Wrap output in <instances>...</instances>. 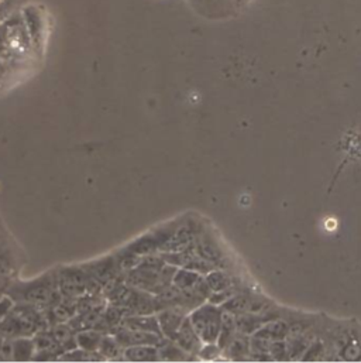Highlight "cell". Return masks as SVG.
Segmentation results:
<instances>
[{
  "label": "cell",
  "mask_w": 361,
  "mask_h": 363,
  "mask_svg": "<svg viewBox=\"0 0 361 363\" xmlns=\"http://www.w3.org/2000/svg\"><path fill=\"white\" fill-rule=\"evenodd\" d=\"M6 296L13 303L30 304L42 311L54 307L62 298L55 270H50L31 280L18 281L16 279L7 287Z\"/></svg>",
  "instance_id": "obj_1"
},
{
  "label": "cell",
  "mask_w": 361,
  "mask_h": 363,
  "mask_svg": "<svg viewBox=\"0 0 361 363\" xmlns=\"http://www.w3.org/2000/svg\"><path fill=\"white\" fill-rule=\"evenodd\" d=\"M48 320L45 313L37 307L23 303H14L0 323V334L4 338L33 337L45 330Z\"/></svg>",
  "instance_id": "obj_2"
},
{
  "label": "cell",
  "mask_w": 361,
  "mask_h": 363,
  "mask_svg": "<svg viewBox=\"0 0 361 363\" xmlns=\"http://www.w3.org/2000/svg\"><path fill=\"white\" fill-rule=\"evenodd\" d=\"M1 44L10 54L23 52L30 47L31 37L24 21L23 14H13L3 23H0Z\"/></svg>",
  "instance_id": "obj_3"
},
{
  "label": "cell",
  "mask_w": 361,
  "mask_h": 363,
  "mask_svg": "<svg viewBox=\"0 0 361 363\" xmlns=\"http://www.w3.org/2000/svg\"><path fill=\"white\" fill-rule=\"evenodd\" d=\"M21 267V256L13 247L10 239H0V298L7 287L17 279Z\"/></svg>",
  "instance_id": "obj_4"
},
{
  "label": "cell",
  "mask_w": 361,
  "mask_h": 363,
  "mask_svg": "<svg viewBox=\"0 0 361 363\" xmlns=\"http://www.w3.org/2000/svg\"><path fill=\"white\" fill-rule=\"evenodd\" d=\"M50 333L64 352L76 348V333L68 323H57Z\"/></svg>",
  "instance_id": "obj_5"
},
{
  "label": "cell",
  "mask_w": 361,
  "mask_h": 363,
  "mask_svg": "<svg viewBox=\"0 0 361 363\" xmlns=\"http://www.w3.org/2000/svg\"><path fill=\"white\" fill-rule=\"evenodd\" d=\"M35 354L33 337H21L11 340V361L25 362L31 361Z\"/></svg>",
  "instance_id": "obj_6"
},
{
  "label": "cell",
  "mask_w": 361,
  "mask_h": 363,
  "mask_svg": "<svg viewBox=\"0 0 361 363\" xmlns=\"http://www.w3.org/2000/svg\"><path fill=\"white\" fill-rule=\"evenodd\" d=\"M103 334L99 330L89 328V330H82L76 333V347L88 351V352H98L101 341H102Z\"/></svg>",
  "instance_id": "obj_7"
},
{
  "label": "cell",
  "mask_w": 361,
  "mask_h": 363,
  "mask_svg": "<svg viewBox=\"0 0 361 363\" xmlns=\"http://www.w3.org/2000/svg\"><path fill=\"white\" fill-rule=\"evenodd\" d=\"M125 358L133 362H147L153 361L157 358L156 350L147 348L144 345H134V347H127L125 351Z\"/></svg>",
  "instance_id": "obj_8"
},
{
  "label": "cell",
  "mask_w": 361,
  "mask_h": 363,
  "mask_svg": "<svg viewBox=\"0 0 361 363\" xmlns=\"http://www.w3.org/2000/svg\"><path fill=\"white\" fill-rule=\"evenodd\" d=\"M98 352L103 359H115L120 355L122 352V345L118 342L115 337L110 335H103Z\"/></svg>",
  "instance_id": "obj_9"
},
{
  "label": "cell",
  "mask_w": 361,
  "mask_h": 363,
  "mask_svg": "<svg viewBox=\"0 0 361 363\" xmlns=\"http://www.w3.org/2000/svg\"><path fill=\"white\" fill-rule=\"evenodd\" d=\"M13 304H14L13 300L8 298L7 296H4V297L0 298V323H1V320L4 318V315L8 313V310L11 308Z\"/></svg>",
  "instance_id": "obj_10"
},
{
  "label": "cell",
  "mask_w": 361,
  "mask_h": 363,
  "mask_svg": "<svg viewBox=\"0 0 361 363\" xmlns=\"http://www.w3.org/2000/svg\"><path fill=\"white\" fill-rule=\"evenodd\" d=\"M0 41H1V34H0Z\"/></svg>",
  "instance_id": "obj_11"
}]
</instances>
